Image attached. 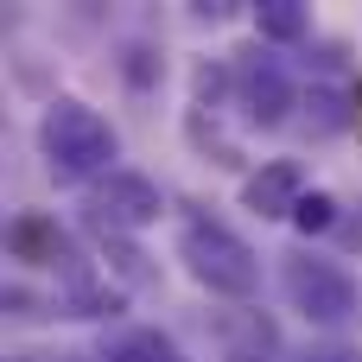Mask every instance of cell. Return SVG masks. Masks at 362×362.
<instances>
[{"instance_id":"7","label":"cell","mask_w":362,"mask_h":362,"mask_svg":"<svg viewBox=\"0 0 362 362\" xmlns=\"http://www.w3.org/2000/svg\"><path fill=\"white\" fill-rule=\"evenodd\" d=\"M6 255L25 261V267H57V261H70L64 229H57L51 216H38V210H19V216L6 223Z\"/></svg>"},{"instance_id":"8","label":"cell","mask_w":362,"mask_h":362,"mask_svg":"<svg viewBox=\"0 0 362 362\" xmlns=\"http://www.w3.org/2000/svg\"><path fill=\"white\" fill-rule=\"evenodd\" d=\"M255 32H261V45H299V38H312V6H299V0H261L255 6Z\"/></svg>"},{"instance_id":"12","label":"cell","mask_w":362,"mask_h":362,"mask_svg":"<svg viewBox=\"0 0 362 362\" xmlns=\"http://www.w3.org/2000/svg\"><path fill=\"white\" fill-rule=\"evenodd\" d=\"M312 108H318V127H344V95L337 89H312Z\"/></svg>"},{"instance_id":"11","label":"cell","mask_w":362,"mask_h":362,"mask_svg":"<svg viewBox=\"0 0 362 362\" xmlns=\"http://www.w3.org/2000/svg\"><path fill=\"white\" fill-rule=\"evenodd\" d=\"M121 70H127V83H134V89H153V83L165 76V57H159L153 45H127V57H121Z\"/></svg>"},{"instance_id":"10","label":"cell","mask_w":362,"mask_h":362,"mask_svg":"<svg viewBox=\"0 0 362 362\" xmlns=\"http://www.w3.org/2000/svg\"><path fill=\"white\" fill-rule=\"evenodd\" d=\"M337 223H344V204H337L331 191H305L299 210H293V229H299L305 242H312V235H331Z\"/></svg>"},{"instance_id":"1","label":"cell","mask_w":362,"mask_h":362,"mask_svg":"<svg viewBox=\"0 0 362 362\" xmlns=\"http://www.w3.org/2000/svg\"><path fill=\"white\" fill-rule=\"evenodd\" d=\"M38 153H45V172L57 185H95L115 172V127L108 115H95L83 95H51L45 115H38Z\"/></svg>"},{"instance_id":"6","label":"cell","mask_w":362,"mask_h":362,"mask_svg":"<svg viewBox=\"0 0 362 362\" xmlns=\"http://www.w3.org/2000/svg\"><path fill=\"white\" fill-rule=\"evenodd\" d=\"M299 197H305V172L293 159H267L242 178V210L261 216V223H293Z\"/></svg>"},{"instance_id":"2","label":"cell","mask_w":362,"mask_h":362,"mask_svg":"<svg viewBox=\"0 0 362 362\" xmlns=\"http://www.w3.org/2000/svg\"><path fill=\"white\" fill-rule=\"evenodd\" d=\"M178 261H185V274H191L204 293H216V299H255V293H261V255H255L229 223H216V216H191V223L178 229Z\"/></svg>"},{"instance_id":"13","label":"cell","mask_w":362,"mask_h":362,"mask_svg":"<svg viewBox=\"0 0 362 362\" xmlns=\"http://www.w3.org/2000/svg\"><path fill=\"white\" fill-rule=\"evenodd\" d=\"M229 362H261V356H248V350H229Z\"/></svg>"},{"instance_id":"9","label":"cell","mask_w":362,"mask_h":362,"mask_svg":"<svg viewBox=\"0 0 362 362\" xmlns=\"http://www.w3.org/2000/svg\"><path fill=\"white\" fill-rule=\"evenodd\" d=\"M102 362H191L172 337H159V331H121L108 350H102Z\"/></svg>"},{"instance_id":"3","label":"cell","mask_w":362,"mask_h":362,"mask_svg":"<svg viewBox=\"0 0 362 362\" xmlns=\"http://www.w3.org/2000/svg\"><path fill=\"white\" fill-rule=\"evenodd\" d=\"M280 286H286V305L305 325H350L362 305V286L350 280V267H337V261H325L312 248L280 255Z\"/></svg>"},{"instance_id":"4","label":"cell","mask_w":362,"mask_h":362,"mask_svg":"<svg viewBox=\"0 0 362 362\" xmlns=\"http://www.w3.org/2000/svg\"><path fill=\"white\" fill-rule=\"evenodd\" d=\"M159 216H165V191H159L146 172L115 165L108 178H95V185H89V223H95V229L134 235V229H153Z\"/></svg>"},{"instance_id":"14","label":"cell","mask_w":362,"mask_h":362,"mask_svg":"<svg viewBox=\"0 0 362 362\" xmlns=\"http://www.w3.org/2000/svg\"><path fill=\"white\" fill-rule=\"evenodd\" d=\"M318 362H356V356H350V350H337V356H318Z\"/></svg>"},{"instance_id":"5","label":"cell","mask_w":362,"mask_h":362,"mask_svg":"<svg viewBox=\"0 0 362 362\" xmlns=\"http://www.w3.org/2000/svg\"><path fill=\"white\" fill-rule=\"evenodd\" d=\"M229 76H235V102H242V115H248L255 127H280V121H286V108L299 102V89H293L286 64H280L274 51H261V45L235 51Z\"/></svg>"}]
</instances>
